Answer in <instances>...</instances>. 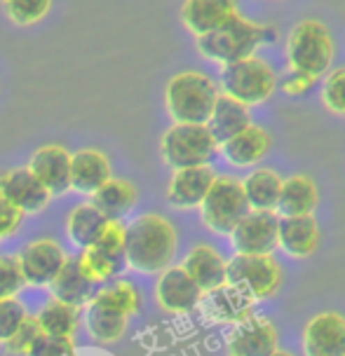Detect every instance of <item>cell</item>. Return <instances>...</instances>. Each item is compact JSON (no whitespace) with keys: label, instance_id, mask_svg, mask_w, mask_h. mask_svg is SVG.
Wrapping results in <instances>:
<instances>
[{"label":"cell","instance_id":"1","mask_svg":"<svg viewBox=\"0 0 345 356\" xmlns=\"http://www.w3.org/2000/svg\"><path fill=\"white\" fill-rule=\"evenodd\" d=\"M176 227L162 213H141L127 222L125 263L139 275H160L174 263Z\"/></svg>","mask_w":345,"mask_h":356},{"label":"cell","instance_id":"2","mask_svg":"<svg viewBox=\"0 0 345 356\" xmlns=\"http://www.w3.org/2000/svg\"><path fill=\"white\" fill-rule=\"evenodd\" d=\"M275 38H277V31L273 26L252 22V19L242 17L240 12H235L233 17H228L221 26L209 31L207 35L195 38V44L197 52L207 61L228 66V63L254 56L261 44L275 40Z\"/></svg>","mask_w":345,"mask_h":356},{"label":"cell","instance_id":"3","mask_svg":"<svg viewBox=\"0 0 345 356\" xmlns=\"http://www.w3.org/2000/svg\"><path fill=\"white\" fill-rule=\"evenodd\" d=\"M219 85L204 71H181L164 85V108L174 124H207Z\"/></svg>","mask_w":345,"mask_h":356},{"label":"cell","instance_id":"4","mask_svg":"<svg viewBox=\"0 0 345 356\" xmlns=\"http://www.w3.org/2000/svg\"><path fill=\"white\" fill-rule=\"evenodd\" d=\"M289 71L308 73L322 80L331 71L336 56V42L327 24L319 19H303L293 24L284 44Z\"/></svg>","mask_w":345,"mask_h":356},{"label":"cell","instance_id":"5","mask_svg":"<svg viewBox=\"0 0 345 356\" xmlns=\"http://www.w3.org/2000/svg\"><path fill=\"white\" fill-rule=\"evenodd\" d=\"M277 80L279 75L275 73L270 63L261 59L259 54H254L249 59L221 66L216 85H219L221 94L240 101L247 108H254L270 101L273 94L277 92Z\"/></svg>","mask_w":345,"mask_h":356},{"label":"cell","instance_id":"6","mask_svg":"<svg viewBox=\"0 0 345 356\" xmlns=\"http://www.w3.org/2000/svg\"><path fill=\"white\" fill-rule=\"evenodd\" d=\"M160 155L174 171L212 167L219 155V143L214 141L207 124H171L160 138Z\"/></svg>","mask_w":345,"mask_h":356},{"label":"cell","instance_id":"7","mask_svg":"<svg viewBox=\"0 0 345 356\" xmlns=\"http://www.w3.org/2000/svg\"><path fill=\"white\" fill-rule=\"evenodd\" d=\"M249 213V204L240 178L221 174L214 178L212 188L200 204V218L207 230L219 237H228L235 225Z\"/></svg>","mask_w":345,"mask_h":356},{"label":"cell","instance_id":"8","mask_svg":"<svg viewBox=\"0 0 345 356\" xmlns=\"http://www.w3.org/2000/svg\"><path fill=\"white\" fill-rule=\"evenodd\" d=\"M226 284L240 289L254 302H261L279 291L282 267L275 256H233L226 260Z\"/></svg>","mask_w":345,"mask_h":356},{"label":"cell","instance_id":"9","mask_svg":"<svg viewBox=\"0 0 345 356\" xmlns=\"http://www.w3.org/2000/svg\"><path fill=\"white\" fill-rule=\"evenodd\" d=\"M228 239L235 256H273L277 251V213L249 211Z\"/></svg>","mask_w":345,"mask_h":356},{"label":"cell","instance_id":"10","mask_svg":"<svg viewBox=\"0 0 345 356\" xmlns=\"http://www.w3.org/2000/svg\"><path fill=\"white\" fill-rule=\"evenodd\" d=\"M66 260L68 256L63 251V246L56 239L49 237L29 241L17 256L24 284L29 286H49L52 279L59 275V270Z\"/></svg>","mask_w":345,"mask_h":356},{"label":"cell","instance_id":"11","mask_svg":"<svg viewBox=\"0 0 345 356\" xmlns=\"http://www.w3.org/2000/svg\"><path fill=\"white\" fill-rule=\"evenodd\" d=\"M226 345L230 356H270L279 349L277 326L268 316L252 314L230 326Z\"/></svg>","mask_w":345,"mask_h":356},{"label":"cell","instance_id":"12","mask_svg":"<svg viewBox=\"0 0 345 356\" xmlns=\"http://www.w3.org/2000/svg\"><path fill=\"white\" fill-rule=\"evenodd\" d=\"M202 296L204 293L197 289L193 279L183 272L181 265H171L158 275L155 300L160 309H164L167 314H190V312L200 307Z\"/></svg>","mask_w":345,"mask_h":356},{"label":"cell","instance_id":"13","mask_svg":"<svg viewBox=\"0 0 345 356\" xmlns=\"http://www.w3.org/2000/svg\"><path fill=\"white\" fill-rule=\"evenodd\" d=\"M303 356H343L345 316L338 312H319L305 323L301 338Z\"/></svg>","mask_w":345,"mask_h":356},{"label":"cell","instance_id":"14","mask_svg":"<svg viewBox=\"0 0 345 356\" xmlns=\"http://www.w3.org/2000/svg\"><path fill=\"white\" fill-rule=\"evenodd\" d=\"M29 171L49 195H63L71 190V152L59 143H49L38 148L31 155Z\"/></svg>","mask_w":345,"mask_h":356},{"label":"cell","instance_id":"15","mask_svg":"<svg viewBox=\"0 0 345 356\" xmlns=\"http://www.w3.org/2000/svg\"><path fill=\"white\" fill-rule=\"evenodd\" d=\"M0 195L15 204L24 216L38 213L49 204L52 195L43 188V183L31 174L29 167H15L0 174Z\"/></svg>","mask_w":345,"mask_h":356},{"label":"cell","instance_id":"16","mask_svg":"<svg viewBox=\"0 0 345 356\" xmlns=\"http://www.w3.org/2000/svg\"><path fill=\"white\" fill-rule=\"evenodd\" d=\"M254 307H256V302L247 293H242L240 289L230 284H223L216 291L204 293L197 309H202L207 321L221 323V326H235V323L245 321L247 316H252Z\"/></svg>","mask_w":345,"mask_h":356},{"label":"cell","instance_id":"17","mask_svg":"<svg viewBox=\"0 0 345 356\" xmlns=\"http://www.w3.org/2000/svg\"><path fill=\"white\" fill-rule=\"evenodd\" d=\"M277 249L293 260L317 253L319 225L315 216H277Z\"/></svg>","mask_w":345,"mask_h":356},{"label":"cell","instance_id":"18","mask_svg":"<svg viewBox=\"0 0 345 356\" xmlns=\"http://www.w3.org/2000/svg\"><path fill=\"white\" fill-rule=\"evenodd\" d=\"M270 148L273 136L263 127L252 122L247 129H242L233 138H228L226 143H221L219 152L233 169H254L270 152Z\"/></svg>","mask_w":345,"mask_h":356},{"label":"cell","instance_id":"19","mask_svg":"<svg viewBox=\"0 0 345 356\" xmlns=\"http://www.w3.org/2000/svg\"><path fill=\"white\" fill-rule=\"evenodd\" d=\"M214 178H216V174L212 167L176 169L169 178L167 202L174 209H181V211L200 209L202 200L207 197L209 188H212Z\"/></svg>","mask_w":345,"mask_h":356},{"label":"cell","instance_id":"20","mask_svg":"<svg viewBox=\"0 0 345 356\" xmlns=\"http://www.w3.org/2000/svg\"><path fill=\"white\" fill-rule=\"evenodd\" d=\"M113 178L111 160L99 148H82L71 152V190L82 195H94Z\"/></svg>","mask_w":345,"mask_h":356},{"label":"cell","instance_id":"21","mask_svg":"<svg viewBox=\"0 0 345 356\" xmlns=\"http://www.w3.org/2000/svg\"><path fill=\"white\" fill-rule=\"evenodd\" d=\"M181 267L202 293L216 291L226 284V258L209 244H195L186 253Z\"/></svg>","mask_w":345,"mask_h":356},{"label":"cell","instance_id":"22","mask_svg":"<svg viewBox=\"0 0 345 356\" xmlns=\"http://www.w3.org/2000/svg\"><path fill=\"white\" fill-rule=\"evenodd\" d=\"M238 12V0H183L181 24L195 38L207 35Z\"/></svg>","mask_w":345,"mask_h":356},{"label":"cell","instance_id":"23","mask_svg":"<svg viewBox=\"0 0 345 356\" xmlns=\"http://www.w3.org/2000/svg\"><path fill=\"white\" fill-rule=\"evenodd\" d=\"M319 204L317 183L305 174L282 178V190L275 207L277 216H312Z\"/></svg>","mask_w":345,"mask_h":356},{"label":"cell","instance_id":"24","mask_svg":"<svg viewBox=\"0 0 345 356\" xmlns=\"http://www.w3.org/2000/svg\"><path fill=\"white\" fill-rule=\"evenodd\" d=\"M99 286H94L89 279L82 275V270L78 267V260L68 258L63 267L59 270V275L52 279L49 284V291H52V298L59 302H66L71 307H87L89 300L97 293Z\"/></svg>","mask_w":345,"mask_h":356},{"label":"cell","instance_id":"25","mask_svg":"<svg viewBox=\"0 0 345 356\" xmlns=\"http://www.w3.org/2000/svg\"><path fill=\"white\" fill-rule=\"evenodd\" d=\"M252 124V113L247 106H242L240 101L219 94V99L214 101V108L209 113L207 120V129L212 131L216 143H226L228 138H233L235 134H240L242 129Z\"/></svg>","mask_w":345,"mask_h":356},{"label":"cell","instance_id":"26","mask_svg":"<svg viewBox=\"0 0 345 356\" xmlns=\"http://www.w3.org/2000/svg\"><path fill=\"white\" fill-rule=\"evenodd\" d=\"M137 202L139 190L132 181H127V178H111L92 195L89 204L97 207L108 220H123V216L130 213L137 207Z\"/></svg>","mask_w":345,"mask_h":356},{"label":"cell","instance_id":"27","mask_svg":"<svg viewBox=\"0 0 345 356\" xmlns=\"http://www.w3.org/2000/svg\"><path fill=\"white\" fill-rule=\"evenodd\" d=\"M242 190H245L249 211H275L282 190V176L275 169L256 167L242 178Z\"/></svg>","mask_w":345,"mask_h":356},{"label":"cell","instance_id":"28","mask_svg":"<svg viewBox=\"0 0 345 356\" xmlns=\"http://www.w3.org/2000/svg\"><path fill=\"white\" fill-rule=\"evenodd\" d=\"M89 302L118 312V314L127 316V319L134 314H139L144 307V298H141L139 286L127 282V279H115V282L99 286L97 293H94V298Z\"/></svg>","mask_w":345,"mask_h":356},{"label":"cell","instance_id":"29","mask_svg":"<svg viewBox=\"0 0 345 356\" xmlns=\"http://www.w3.org/2000/svg\"><path fill=\"white\" fill-rule=\"evenodd\" d=\"M106 216L99 211L97 207L87 204H78L75 209H71L66 218V234L71 239V244H75L78 249H89V246L97 244L101 230L106 225Z\"/></svg>","mask_w":345,"mask_h":356},{"label":"cell","instance_id":"30","mask_svg":"<svg viewBox=\"0 0 345 356\" xmlns=\"http://www.w3.org/2000/svg\"><path fill=\"white\" fill-rule=\"evenodd\" d=\"M36 321L40 326V333L45 335H56V338H75L82 321V314L78 307H71L66 302L59 300H47L45 307L36 314Z\"/></svg>","mask_w":345,"mask_h":356},{"label":"cell","instance_id":"31","mask_svg":"<svg viewBox=\"0 0 345 356\" xmlns=\"http://www.w3.org/2000/svg\"><path fill=\"white\" fill-rule=\"evenodd\" d=\"M127 316L118 314L113 309H106L101 305L89 302L85 307V326L97 342H104V345H111V342H118L125 335L127 330Z\"/></svg>","mask_w":345,"mask_h":356},{"label":"cell","instance_id":"32","mask_svg":"<svg viewBox=\"0 0 345 356\" xmlns=\"http://www.w3.org/2000/svg\"><path fill=\"white\" fill-rule=\"evenodd\" d=\"M75 260H78V267L82 270V275H85L94 286H104L108 282H113L127 265L125 260L108 256V253L97 249V246L82 249Z\"/></svg>","mask_w":345,"mask_h":356},{"label":"cell","instance_id":"33","mask_svg":"<svg viewBox=\"0 0 345 356\" xmlns=\"http://www.w3.org/2000/svg\"><path fill=\"white\" fill-rule=\"evenodd\" d=\"M319 94H322V104L329 113L345 118V66L331 68V71L319 80Z\"/></svg>","mask_w":345,"mask_h":356},{"label":"cell","instance_id":"34","mask_svg":"<svg viewBox=\"0 0 345 356\" xmlns=\"http://www.w3.org/2000/svg\"><path fill=\"white\" fill-rule=\"evenodd\" d=\"M52 0H5V12L17 26H33L47 17Z\"/></svg>","mask_w":345,"mask_h":356},{"label":"cell","instance_id":"35","mask_svg":"<svg viewBox=\"0 0 345 356\" xmlns=\"http://www.w3.org/2000/svg\"><path fill=\"white\" fill-rule=\"evenodd\" d=\"M125 241H127V222L123 220H106L104 230H101L97 239V249L113 258L125 260Z\"/></svg>","mask_w":345,"mask_h":356},{"label":"cell","instance_id":"36","mask_svg":"<svg viewBox=\"0 0 345 356\" xmlns=\"http://www.w3.org/2000/svg\"><path fill=\"white\" fill-rule=\"evenodd\" d=\"M24 286L26 284H24L17 256H0V300L17 298Z\"/></svg>","mask_w":345,"mask_h":356},{"label":"cell","instance_id":"37","mask_svg":"<svg viewBox=\"0 0 345 356\" xmlns=\"http://www.w3.org/2000/svg\"><path fill=\"white\" fill-rule=\"evenodd\" d=\"M26 307L17 300V298H8L0 300V345H5L12 333L22 326V321L26 319Z\"/></svg>","mask_w":345,"mask_h":356},{"label":"cell","instance_id":"38","mask_svg":"<svg viewBox=\"0 0 345 356\" xmlns=\"http://www.w3.org/2000/svg\"><path fill=\"white\" fill-rule=\"evenodd\" d=\"M38 335H40V326H38L36 316H26V319L22 321V326L12 333V338L5 342L3 347H5V352L12 356H26L31 345L38 340Z\"/></svg>","mask_w":345,"mask_h":356},{"label":"cell","instance_id":"39","mask_svg":"<svg viewBox=\"0 0 345 356\" xmlns=\"http://www.w3.org/2000/svg\"><path fill=\"white\" fill-rule=\"evenodd\" d=\"M26 356H75V342L71 338H56V335L40 333Z\"/></svg>","mask_w":345,"mask_h":356},{"label":"cell","instance_id":"40","mask_svg":"<svg viewBox=\"0 0 345 356\" xmlns=\"http://www.w3.org/2000/svg\"><path fill=\"white\" fill-rule=\"evenodd\" d=\"M315 85H319V78H312V75L301 71H286L284 78L277 80V89H282L286 97L293 99H301L305 94H310Z\"/></svg>","mask_w":345,"mask_h":356},{"label":"cell","instance_id":"41","mask_svg":"<svg viewBox=\"0 0 345 356\" xmlns=\"http://www.w3.org/2000/svg\"><path fill=\"white\" fill-rule=\"evenodd\" d=\"M22 222H24V213L0 195V239H8L12 234H17Z\"/></svg>","mask_w":345,"mask_h":356},{"label":"cell","instance_id":"42","mask_svg":"<svg viewBox=\"0 0 345 356\" xmlns=\"http://www.w3.org/2000/svg\"><path fill=\"white\" fill-rule=\"evenodd\" d=\"M270 356H293L291 352H284V349H277V352H273Z\"/></svg>","mask_w":345,"mask_h":356},{"label":"cell","instance_id":"43","mask_svg":"<svg viewBox=\"0 0 345 356\" xmlns=\"http://www.w3.org/2000/svg\"><path fill=\"white\" fill-rule=\"evenodd\" d=\"M3 3H5V0H3Z\"/></svg>","mask_w":345,"mask_h":356},{"label":"cell","instance_id":"44","mask_svg":"<svg viewBox=\"0 0 345 356\" xmlns=\"http://www.w3.org/2000/svg\"><path fill=\"white\" fill-rule=\"evenodd\" d=\"M343 356H345V354H343Z\"/></svg>","mask_w":345,"mask_h":356}]
</instances>
